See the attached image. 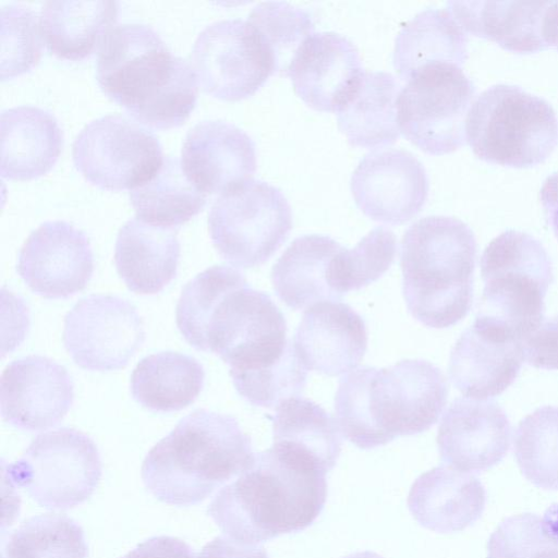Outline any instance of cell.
Wrapping results in <instances>:
<instances>
[{
	"label": "cell",
	"instance_id": "38",
	"mask_svg": "<svg viewBox=\"0 0 558 558\" xmlns=\"http://www.w3.org/2000/svg\"><path fill=\"white\" fill-rule=\"evenodd\" d=\"M230 376L235 390L247 402L255 407L276 409L282 401L302 395L307 369L292 347L275 364Z\"/></svg>",
	"mask_w": 558,
	"mask_h": 558
},
{
	"label": "cell",
	"instance_id": "9",
	"mask_svg": "<svg viewBox=\"0 0 558 558\" xmlns=\"http://www.w3.org/2000/svg\"><path fill=\"white\" fill-rule=\"evenodd\" d=\"M208 229L225 260L252 268L268 260L284 243L292 229V211L279 189L250 179L216 198Z\"/></svg>",
	"mask_w": 558,
	"mask_h": 558
},
{
	"label": "cell",
	"instance_id": "19",
	"mask_svg": "<svg viewBox=\"0 0 558 558\" xmlns=\"http://www.w3.org/2000/svg\"><path fill=\"white\" fill-rule=\"evenodd\" d=\"M511 425L495 402L457 398L438 427L441 460L463 472H483L499 463L510 447Z\"/></svg>",
	"mask_w": 558,
	"mask_h": 558
},
{
	"label": "cell",
	"instance_id": "12",
	"mask_svg": "<svg viewBox=\"0 0 558 558\" xmlns=\"http://www.w3.org/2000/svg\"><path fill=\"white\" fill-rule=\"evenodd\" d=\"M75 168L102 190H133L163 161L158 138L130 118L111 113L86 124L72 145Z\"/></svg>",
	"mask_w": 558,
	"mask_h": 558
},
{
	"label": "cell",
	"instance_id": "20",
	"mask_svg": "<svg viewBox=\"0 0 558 558\" xmlns=\"http://www.w3.org/2000/svg\"><path fill=\"white\" fill-rule=\"evenodd\" d=\"M523 360L521 341L475 317L451 350L448 374L463 396L486 400L513 384Z\"/></svg>",
	"mask_w": 558,
	"mask_h": 558
},
{
	"label": "cell",
	"instance_id": "31",
	"mask_svg": "<svg viewBox=\"0 0 558 558\" xmlns=\"http://www.w3.org/2000/svg\"><path fill=\"white\" fill-rule=\"evenodd\" d=\"M204 379V368L196 359L165 351L140 361L131 376V392L148 410L173 412L196 400Z\"/></svg>",
	"mask_w": 558,
	"mask_h": 558
},
{
	"label": "cell",
	"instance_id": "1",
	"mask_svg": "<svg viewBox=\"0 0 558 558\" xmlns=\"http://www.w3.org/2000/svg\"><path fill=\"white\" fill-rule=\"evenodd\" d=\"M175 318L185 341L218 355L229 373L274 364L292 345L286 318L271 298L230 266L209 267L189 281Z\"/></svg>",
	"mask_w": 558,
	"mask_h": 558
},
{
	"label": "cell",
	"instance_id": "32",
	"mask_svg": "<svg viewBox=\"0 0 558 558\" xmlns=\"http://www.w3.org/2000/svg\"><path fill=\"white\" fill-rule=\"evenodd\" d=\"M272 434L275 445L308 457L327 473L341 452L342 434L337 421L319 404L301 396L276 408Z\"/></svg>",
	"mask_w": 558,
	"mask_h": 558
},
{
	"label": "cell",
	"instance_id": "16",
	"mask_svg": "<svg viewBox=\"0 0 558 558\" xmlns=\"http://www.w3.org/2000/svg\"><path fill=\"white\" fill-rule=\"evenodd\" d=\"M17 271L28 288L46 299H66L89 282L94 258L86 234L66 221H47L23 244Z\"/></svg>",
	"mask_w": 558,
	"mask_h": 558
},
{
	"label": "cell",
	"instance_id": "18",
	"mask_svg": "<svg viewBox=\"0 0 558 558\" xmlns=\"http://www.w3.org/2000/svg\"><path fill=\"white\" fill-rule=\"evenodd\" d=\"M365 71L355 45L333 32L312 34L293 56L286 75L295 94L317 111L337 112Z\"/></svg>",
	"mask_w": 558,
	"mask_h": 558
},
{
	"label": "cell",
	"instance_id": "26",
	"mask_svg": "<svg viewBox=\"0 0 558 558\" xmlns=\"http://www.w3.org/2000/svg\"><path fill=\"white\" fill-rule=\"evenodd\" d=\"M179 258L180 242L173 228L154 226L135 217L119 230L116 268L132 292H160L175 277Z\"/></svg>",
	"mask_w": 558,
	"mask_h": 558
},
{
	"label": "cell",
	"instance_id": "5",
	"mask_svg": "<svg viewBox=\"0 0 558 558\" xmlns=\"http://www.w3.org/2000/svg\"><path fill=\"white\" fill-rule=\"evenodd\" d=\"M255 456L233 416L198 409L148 451L142 480L158 500L191 506L248 470Z\"/></svg>",
	"mask_w": 558,
	"mask_h": 558
},
{
	"label": "cell",
	"instance_id": "29",
	"mask_svg": "<svg viewBox=\"0 0 558 558\" xmlns=\"http://www.w3.org/2000/svg\"><path fill=\"white\" fill-rule=\"evenodd\" d=\"M118 14L117 1H46L40 12L44 39L60 59L88 58L117 26Z\"/></svg>",
	"mask_w": 558,
	"mask_h": 558
},
{
	"label": "cell",
	"instance_id": "37",
	"mask_svg": "<svg viewBox=\"0 0 558 558\" xmlns=\"http://www.w3.org/2000/svg\"><path fill=\"white\" fill-rule=\"evenodd\" d=\"M0 21V75L2 80H10L37 65L45 39L40 17L29 7L3 5Z\"/></svg>",
	"mask_w": 558,
	"mask_h": 558
},
{
	"label": "cell",
	"instance_id": "42",
	"mask_svg": "<svg viewBox=\"0 0 558 558\" xmlns=\"http://www.w3.org/2000/svg\"><path fill=\"white\" fill-rule=\"evenodd\" d=\"M121 558H195L191 547L177 537H151Z\"/></svg>",
	"mask_w": 558,
	"mask_h": 558
},
{
	"label": "cell",
	"instance_id": "44",
	"mask_svg": "<svg viewBox=\"0 0 558 558\" xmlns=\"http://www.w3.org/2000/svg\"><path fill=\"white\" fill-rule=\"evenodd\" d=\"M539 196L547 222L558 239V172L546 178Z\"/></svg>",
	"mask_w": 558,
	"mask_h": 558
},
{
	"label": "cell",
	"instance_id": "41",
	"mask_svg": "<svg viewBox=\"0 0 558 558\" xmlns=\"http://www.w3.org/2000/svg\"><path fill=\"white\" fill-rule=\"evenodd\" d=\"M523 357L536 368L558 369V315L544 320L521 342Z\"/></svg>",
	"mask_w": 558,
	"mask_h": 558
},
{
	"label": "cell",
	"instance_id": "43",
	"mask_svg": "<svg viewBox=\"0 0 558 558\" xmlns=\"http://www.w3.org/2000/svg\"><path fill=\"white\" fill-rule=\"evenodd\" d=\"M195 558H269L260 545H247L226 535L207 543Z\"/></svg>",
	"mask_w": 558,
	"mask_h": 558
},
{
	"label": "cell",
	"instance_id": "27",
	"mask_svg": "<svg viewBox=\"0 0 558 558\" xmlns=\"http://www.w3.org/2000/svg\"><path fill=\"white\" fill-rule=\"evenodd\" d=\"M548 1H449L448 11L465 33L497 43L513 52L546 47L542 36Z\"/></svg>",
	"mask_w": 558,
	"mask_h": 558
},
{
	"label": "cell",
	"instance_id": "28",
	"mask_svg": "<svg viewBox=\"0 0 558 558\" xmlns=\"http://www.w3.org/2000/svg\"><path fill=\"white\" fill-rule=\"evenodd\" d=\"M401 88L387 72H365L356 88L337 111L339 130L355 147L380 148L400 135L397 100Z\"/></svg>",
	"mask_w": 558,
	"mask_h": 558
},
{
	"label": "cell",
	"instance_id": "40",
	"mask_svg": "<svg viewBox=\"0 0 558 558\" xmlns=\"http://www.w3.org/2000/svg\"><path fill=\"white\" fill-rule=\"evenodd\" d=\"M396 254V235L385 227L374 228L353 248H347L344 255L347 292L360 290L379 279L392 265Z\"/></svg>",
	"mask_w": 558,
	"mask_h": 558
},
{
	"label": "cell",
	"instance_id": "33",
	"mask_svg": "<svg viewBox=\"0 0 558 558\" xmlns=\"http://www.w3.org/2000/svg\"><path fill=\"white\" fill-rule=\"evenodd\" d=\"M130 201L138 219L174 229L203 210L207 194L189 180L175 156H165L155 175L130 191Z\"/></svg>",
	"mask_w": 558,
	"mask_h": 558
},
{
	"label": "cell",
	"instance_id": "23",
	"mask_svg": "<svg viewBox=\"0 0 558 558\" xmlns=\"http://www.w3.org/2000/svg\"><path fill=\"white\" fill-rule=\"evenodd\" d=\"M484 486L472 474L449 465L420 475L411 486L408 507L425 529L459 532L477 521L485 508Z\"/></svg>",
	"mask_w": 558,
	"mask_h": 558
},
{
	"label": "cell",
	"instance_id": "7",
	"mask_svg": "<svg viewBox=\"0 0 558 558\" xmlns=\"http://www.w3.org/2000/svg\"><path fill=\"white\" fill-rule=\"evenodd\" d=\"M480 266L484 290L476 318L522 342L544 320V299L554 281L546 248L526 232L507 230L485 247Z\"/></svg>",
	"mask_w": 558,
	"mask_h": 558
},
{
	"label": "cell",
	"instance_id": "45",
	"mask_svg": "<svg viewBox=\"0 0 558 558\" xmlns=\"http://www.w3.org/2000/svg\"><path fill=\"white\" fill-rule=\"evenodd\" d=\"M542 36L546 47L558 50V1H548L543 14Z\"/></svg>",
	"mask_w": 558,
	"mask_h": 558
},
{
	"label": "cell",
	"instance_id": "14",
	"mask_svg": "<svg viewBox=\"0 0 558 558\" xmlns=\"http://www.w3.org/2000/svg\"><path fill=\"white\" fill-rule=\"evenodd\" d=\"M144 340L143 320L135 306L114 295H88L64 318V347L75 364L84 369L122 368Z\"/></svg>",
	"mask_w": 558,
	"mask_h": 558
},
{
	"label": "cell",
	"instance_id": "4",
	"mask_svg": "<svg viewBox=\"0 0 558 558\" xmlns=\"http://www.w3.org/2000/svg\"><path fill=\"white\" fill-rule=\"evenodd\" d=\"M101 90L144 125H182L196 106L198 87L193 66L177 57L149 25H117L98 52Z\"/></svg>",
	"mask_w": 558,
	"mask_h": 558
},
{
	"label": "cell",
	"instance_id": "8",
	"mask_svg": "<svg viewBox=\"0 0 558 558\" xmlns=\"http://www.w3.org/2000/svg\"><path fill=\"white\" fill-rule=\"evenodd\" d=\"M465 140L488 162L513 168L542 163L558 144V119L545 99L515 85L497 84L472 102Z\"/></svg>",
	"mask_w": 558,
	"mask_h": 558
},
{
	"label": "cell",
	"instance_id": "30",
	"mask_svg": "<svg viewBox=\"0 0 558 558\" xmlns=\"http://www.w3.org/2000/svg\"><path fill=\"white\" fill-rule=\"evenodd\" d=\"M466 34L447 10L427 9L399 32L392 61L398 75L408 81L421 68L434 62L462 65L468 57Z\"/></svg>",
	"mask_w": 558,
	"mask_h": 558
},
{
	"label": "cell",
	"instance_id": "34",
	"mask_svg": "<svg viewBox=\"0 0 558 558\" xmlns=\"http://www.w3.org/2000/svg\"><path fill=\"white\" fill-rule=\"evenodd\" d=\"M513 451L527 481L543 489L558 490V407H541L521 420Z\"/></svg>",
	"mask_w": 558,
	"mask_h": 558
},
{
	"label": "cell",
	"instance_id": "39",
	"mask_svg": "<svg viewBox=\"0 0 558 558\" xmlns=\"http://www.w3.org/2000/svg\"><path fill=\"white\" fill-rule=\"evenodd\" d=\"M558 541V504L541 517L521 513L506 518L490 535L487 558H533Z\"/></svg>",
	"mask_w": 558,
	"mask_h": 558
},
{
	"label": "cell",
	"instance_id": "21",
	"mask_svg": "<svg viewBox=\"0 0 558 558\" xmlns=\"http://www.w3.org/2000/svg\"><path fill=\"white\" fill-rule=\"evenodd\" d=\"M181 165L196 187L220 195L252 179L256 171L255 144L232 123L204 120L186 133Z\"/></svg>",
	"mask_w": 558,
	"mask_h": 558
},
{
	"label": "cell",
	"instance_id": "36",
	"mask_svg": "<svg viewBox=\"0 0 558 558\" xmlns=\"http://www.w3.org/2000/svg\"><path fill=\"white\" fill-rule=\"evenodd\" d=\"M247 21L270 51L276 73H287L300 46L314 34L310 13L288 2H262L251 11Z\"/></svg>",
	"mask_w": 558,
	"mask_h": 558
},
{
	"label": "cell",
	"instance_id": "3",
	"mask_svg": "<svg viewBox=\"0 0 558 558\" xmlns=\"http://www.w3.org/2000/svg\"><path fill=\"white\" fill-rule=\"evenodd\" d=\"M447 398V379L428 361L408 359L385 368L363 366L339 380L336 421L349 441L360 449H373L429 429Z\"/></svg>",
	"mask_w": 558,
	"mask_h": 558
},
{
	"label": "cell",
	"instance_id": "25",
	"mask_svg": "<svg viewBox=\"0 0 558 558\" xmlns=\"http://www.w3.org/2000/svg\"><path fill=\"white\" fill-rule=\"evenodd\" d=\"M342 248L328 235L296 238L272 266L270 279L277 296L292 310L340 300L332 287V270Z\"/></svg>",
	"mask_w": 558,
	"mask_h": 558
},
{
	"label": "cell",
	"instance_id": "10",
	"mask_svg": "<svg viewBox=\"0 0 558 558\" xmlns=\"http://www.w3.org/2000/svg\"><path fill=\"white\" fill-rule=\"evenodd\" d=\"M475 86L461 65L434 62L417 70L397 100L400 132L429 155L454 151L465 143V119Z\"/></svg>",
	"mask_w": 558,
	"mask_h": 558
},
{
	"label": "cell",
	"instance_id": "17",
	"mask_svg": "<svg viewBox=\"0 0 558 558\" xmlns=\"http://www.w3.org/2000/svg\"><path fill=\"white\" fill-rule=\"evenodd\" d=\"M73 399L68 371L49 357L19 359L1 375L2 418L19 429L38 432L53 427L65 416Z\"/></svg>",
	"mask_w": 558,
	"mask_h": 558
},
{
	"label": "cell",
	"instance_id": "13",
	"mask_svg": "<svg viewBox=\"0 0 558 558\" xmlns=\"http://www.w3.org/2000/svg\"><path fill=\"white\" fill-rule=\"evenodd\" d=\"M190 63L207 94L229 101L252 96L276 73L258 32L241 19L207 25L194 41Z\"/></svg>",
	"mask_w": 558,
	"mask_h": 558
},
{
	"label": "cell",
	"instance_id": "15",
	"mask_svg": "<svg viewBox=\"0 0 558 558\" xmlns=\"http://www.w3.org/2000/svg\"><path fill=\"white\" fill-rule=\"evenodd\" d=\"M350 186L365 216L391 226L414 218L428 195L425 168L414 155L402 149L365 155L352 173Z\"/></svg>",
	"mask_w": 558,
	"mask_h": 558
},
{
	"label": "cell",
	"instance_id": "6",
	"mask_svg": "<svg viewBox=\"0 0 558 558\" xmlns=\"http://www.w3.org/2000/svg\"><path fill=\"white\" fill-rule=\"evenodd\" d=\"M477 245L471 228L449 216L412 223L401 241L402 293L410 314L430 328H448L471 310Z\"/></svg>",
	"mask_w": 558,
	"mask_h": 558
},
{
	"label": "cell",
	"instance_id": "46",
	"mask_svg": "<svg viewBox=\"0 0 558 558\" xmlns=\"http://www.w3.org/2000/svg\"><path fill=\"white\" fill-rule=\"evenodd\" d=\"M343 558H383V557L376 553L366 550V551L354 553V554L348 555Z\"/></svg>",
	"mask_w": 558,
	"mask_h": 558
},
{
	"label": "cell",
	"instance_id": "22",
	"mask_svg": "<svg viewBox=\"0 0 558 558\" xmlns=\"http://www.w3.org/2000/svg\"><path fill=\"white\" fill-rule=\"evenodd\" d=\"M293 347L307 371L339 376L362 361L367 349L366 326L350 305L319 302L305 310Z\"/></svg>",
	"mask_w": 558,
	"mask_h": 558
},
{
	"label": "cell",
	"instance_id": "11",
	"mask_svg": "<svg viewBox=\"0 0 558 558\" xmlns=\"http://www.w3.org/2000/svg\"><path fill=\"white\" fill-rule=\"evenodd\" d=\"M3 475L40 506L63 510L90 497L100 480L101 462L87 435L62 427L33 439L17 461L3 465Z\"/></svg>",
	"mask_w": 558,
	"mask_h": 558
},
{
	"label": "cell",
	"instance_id": "24",
	"mask_svg": "<svg viewBox=\"0 0 558 558\" xmlns=\"http://www.w3.org/2000/svg\"><path fill=\"white\" fill-rule=\"evenodd\" d=\"M0 169L3 178L32 180L49 172L63 145L58 120L49 111L19 106L0 117Z\"/></svg>",
	"mask_w": 558,
	"mask_h": 558
},
{
	"label": "cell",
	"instance_id": "2",
	"mask_svg": "<svg viewBox=\"0 0 558 558\" xmlns=\"http://www.w3.org/2000/svg\"><path fill=\"white\" fill-rule=\"evenodd\" d=\"M326 474L312 459L272 445L218 492L207 512L226 536L259 545L317 519L327 498Z\"/></svg>",
	"mask_w": 558,
	"mask_h": 558
},
{
	"label": "cell",
	"instance_id": "35",
	"mask_svg": "<svg viewBox=\"0 0 558 558\" xmlns=\"http://www.w3.org/2000/svg\"><path fill=\"white\" fill-rule=\"evenodd\" d=\"M2 558H87L82 527L60 513L25 520L8 538Z\"/></svg>",
	"mask_w": 558,
	"mask_h": 558
}]
</instances>
